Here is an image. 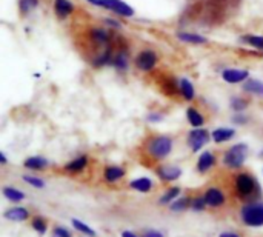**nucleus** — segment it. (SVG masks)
Listing matches in <instances>:
<instances>
[{
    "instance_id": "20",
    "label": "nucleus",
    "mask_w": 263,
    "mask_h": 237,
    "mask_svg": "<svg viewBox=\"0 0 263 237\" xmlns=\"http://www.w3.org/2000/svg\"><path fill=\"white\" fill-rule=\"evenodd\" d=\"M23 167L31 171H43L49 167V162L42 156H31L23 162Z\"/></svg>"
},
{
    "instance_id": "30",
    "label": "nucleus",
    "mask_w": 263,
    "mask_h": 237,
    "mask_svg": "<svg viewBox=\"0 0 263 237\" xmlns=\"http://www.w3.org/2000/svg\"><path fill=\"white\" fill-rule=\"evenodd\" d=\"M191 202H193V199H190V197H177V199L170 205V210L174 211V213H182V211L191 208Z\"/></svg>"
},
{
    "instance_id": "4",
    "label": "nucleus",
    "mask_w": 263,
    "mask_h": 237,
    "mask_svg": "<svg viewBox=\"0 0 263 237\" xmlns=\"http://www.w3.org/2000/svg\"><path fill=\"white\" fill-rule=\"evenodd\" d=\"M242 222L251 228L263 227V202H248L240 210Z\"/></svg>"
},
{
    "instance_id": "32",
    "label": "nucleus",
    "mask_w": 263,
    "mask_h": 237,
    "mask_svg": "<svg viewBox=\"0 0 263 237\" xmlns=\"http://www.w3.org/2000/svg\"><path fill=\"white\" fill-rule=\"evenodd\" d=\"M22 179H23V182H25V184H28L29 187H32V188H37V190H43V188L46 187L45 180H43V179H40V177H37V176L23 174V176H22Z\"/></svg>"
},
{
    "instance_id": "31",
    "label": "nucleus",
    "mask_w": 263,
    "mask_h": 237,
    "mask_svg": "<svg viewBox=\"0 0 263 237\" xmlns=\"http://www.w3.org/2000/svg\"><path fill=\"white\" fill-rule=\"evenodd\" d=\"M71 225L74 227V230L76 231H79V233H82L83 236L86 237H96V231L88 225V224H85V222H82V221H79V219H72L71 221Z\"/></svg>"
},
{
    "instance_id": "35",
    "label": "nucleus",
    "mask_w": 263,
    "mask_h": 237,
    "mask_svg": "<svg viewBox=\"0 0 263 237\" xmlns=\"http://www.w3.org/2000/svg\"><path fill=\"white\" fill-rule=\"evenodd\" d=\"M233 123L234 125H239V126H243V125H247V123H250V117L248 116H245L243 113H236L234 116H233Z\"/></svg>"
},
{
    "instance_id": "3",
    "label": "nucleus",
    "mask_w": 263,
    "mask_h": 237,
    "mask_svg": "<svg viewBox=\"0 0 263 237\" xmlns=\"http://www.w3.org/2000/svg\"><path fill=\"white\" fill-rule=\"evenodd\" d=\"M88 3L97 6V8H102V9H106L109 12H114L116 15L119 17H123V19H129V17H134L136 11L134 8L123 2V0H86Z\"/></svg>"
},
{
    "instance_id": "2",
    "label": "nucleus",
    "mask_w": 263,
    "mask_h": 237,
    "mask_svg": "<svg viewBox=\"0 0 263 237\" xmlns=\"http://www.w3.org/2000/svg\"><path fill=\"white\" fill-rule=\"evenodd\" d=\"M248 145L247 143H236L230 147L223 154V165L230 170H239L245 165L248 157Z\"/></svg>"
},
{
    "instance_id": "14",
    "label": "nucleus",
    "mask_w": 263,
    "mask_h": 237,
    "mask_svg": "<svg viewBox=\"0 0 263 237\" xmlns=\"http://www.w3.org/2000/svg\"><path fill=\"white\" fill-rule=\"evenodd\" d=\"M216 163H217L216 154H214L213 151H203V153L199 156V160H197L196 168H197V171H199L200 174H206V173H210V171L216 167Z\"/></svg>"
},
{
    "instance_id": "37",
    "label": "nucleus",
    "mask_w": 263,
    "mask_h": 237,
    "mask_svg": "<svg viewBox=\"0 0 263 237\" xmlns=\"http://www.w3.org/2000/svg\"><path fill=\"white\" fill-rule=\"evenodd\" d=\"M103 22H105V23H106V26H108L109 29H112V31H116V29H120V28H122V23H120L117 19L105 17V19H103Z\"/></svg>"
},
{
    "instance_id": "11",
    "label": "nucleus",
    "mask_w": 263,
    "mask_h": 237,
    "mask_svg": "<svg viewBox=\"0 0 263 237\" xmlns=\"http://www.w3.org/2000/svg\"><path fill=\"white\" fill-rule=\"evenodd\" d=\"M156 173L162 182H176L182 177V168L177 165H160Z\"/></svg>"
},
{
    "instance_id": "41",
    "label": "nucleus",
    "mask_w": 263,
    "mask_h": 237,
    "mask_svg": "<svg viewBox=\"0 0 263 237\" xmlns=\"http://www.w3.org/2000/svg\"><path fill=\"white\" fill-rule=\"evenodd\" d=\"M122 237H139L137 234H134L133 231H122V234H120Z\"/></svg>"
},
{
    "instance_id": "22",
    "label": "nucleus",
    "mask_w": 263,
    "mask_h": 237,
    "mask_svg": "<svg viewBox=\"0 0 263 237\" xmlns=\"http://www.w3.org/2000/svg\"><path fill=\"white\" fill-rule=\"evenodd\" d=\"M160 88H162L163 94H165V96H168V97L180 96V93H179V79H173V77L162 79Z\"/></svg>"
},
{
    "instance_id": "25",
    "label": "nucleus",
    "mask_w": 263,
    "mask_h": 237,
    "mask_svg": "<svg viewBox=\"0 0 263 237\" xmlns=\"http://www.w3.org/2000/svg\"><path fill=\"white\" fill-rule=\"evenodd\" d=\"M40 5V0H17V8H18V14L22 17L29 15L31 12H34Z\"/></svg>"
},
{
    "instance_id": "39",
    "label": "nucleus",
    "mask_w": 263,
    "mask_h": 237,
    "mask_svg": "<svg viewBox=\"0 0 263 237\" xmlns=\"http://www.w3.org/2000/svg\"><path fill=\"white\" fill-rule=\"evenodd\" d=\"M143 237H165V234L157 231V230H148V231H145V236Z\"/></svg>"
},
{
    "instance_id": "5",
    "label": "nucleus",
    "mask_w": 263,
    "mask_h": 237,
    "mask_svg": "<svg viewBox=\"0 0 263 237\" xmlns=\"http://www.w3.org/2000/svg\"><path fill=\"white\" fill-rule=\"evenodd\" d=\"M236 193L240 199H251L260 190L257 180L250 173H240L236 176Z\"/></svg>"
},
{
    "instance_id": "12",
    "label": "nucleus",
    "mask_w": 263,
    "mask_h": 237,
    "mask_svg": "<svg viewBox=\"0 0 263 237\" xmlns=\"http://www.w3.org/2000/svg\"><path fill=\"white\" fill-rule=\"evenodd\" d=\"M76 5L71 0H54L52 3V9L54 14L59 20H66L68 17H71L76 12Z\"/></svg>"
},
{
    "instance_id": "27",
    "label": "nucleus",
    "mask_w": 263,
    "mask_h": 237,
    "mask_svg": "<svg viewBox=\"0 0 263 237\" xmlns=\"http://www.w3.org/2000/svg\"><path fill=\"white\" fill-rule=\"evenodd\" d=\"M2 193H3V196H5V199H8V200L12 202V204H18V202H22V200L25 199V193L20 191V190L15 188V187H3Z\"/></svg>"
},
{
    "instance_id": "29",
    "label": "nucleus",
    "mask_w": 263,
    "mask_h": 237,
    "mask_svg": "<svg viewBox=\"0 0 263 237\" xmlns=\"http://www.w3.org/2000/svg\"><path fill=\"white\" fill-rule=\"evenodd\" d=\"M180 193L182 190L179 187H171L165 191V194L159 199V204L160 205H171L177 197H180Z\"/></svg>"
},
{
    "instance_id": "21",
    "label": "nucleus",
    "mask_w": 263,
    "mask_h": 237,
    "mask_svg": "<svg viewBox=\"0 0 263 237\" xmlns=\"http://www.w3.org/2000/svg\"><path fill=\"white\" fill-rule=\"evenodd\" d=\"M242 89H243L247 94L257 96V97H263V80H259V79H251V77H250L247 82H243Z\"/></svg>"
},
{
    "instance_id": "17",
    "label": "nucleus",
    "mask_w": 263,
    "mask_h": 237,
    "mask_svg": "<svg viewBox=\"0 0 263 237\" xmlns=\"http://www.w3.org/2000/svg\"><path fill=\"white\" fill-rule=\"evenodd\" d=\"M126 174V170L123 167L119 165H108L103 171V179L108 184H116L119 180H122Z\"/></svg>"
},
{
    "instance_id": "9",
    "label": "nucleus",
    "mask_w": 263,
    "mask_h": 237,
    "mask_svg": "<svg viewBox=\"0 0 263 237\" xmlns=\"http://www.w3.org/2000/svg\"><path fill=\"white\" fill-rule=\"evenodd\" d=\"M222 79L228 85H237L243 83L250 79V71L243 68H225L222 71Z\"/></svg>"
},
{
    "instance_id": "16",
    "label": "nucleus",
    "mask_w": 263,
    "mask_h": 237,
    "mask_svg": "<svg viewBox=\"0 0 263 237\" xmlns=\"http://www.w3.org/2000/svg\"><path fill=\"white\" fill-rule=\"evenodd\" d=\"M236 136V130L234 128H230V126H220V128H216L211 131V137H213V142L214 143H225V142H230L231 139H234Z\"/></svg>"
},
{
    "instance_id": "8",
    "label": "nucleus",
    "mask_w": 263,
    "mask_h": 237,
    "mask_svg": "<svg viewBox=\"0 0 263 237\" xmlns=\"http://www.w3.org/2000/svg\"><path fill=\"white\" fill-rule=\"evenodd\" d=\"M111 66L119 72H126L129 68V49L126 45H119L114 51Z\"/></svg>"
},
{
    "instance_id": "24",
    "label": "nucleus",
    "mask_w": 263,
    "mask_h": 237,
    "mask_svg": "<svg viewBox=\"0 0 263 237\" xmlns=\"http://www.w3.org/2000/svg\"><path fill=\"white\" fill-rule=\"evenodd\" d=\"M154 184L149 177H139V179H134L129 182V188L137 191V193H149L153 190Z\"/></svg>"
},
{
    "instance_id": "19",
    "label": "nucleus",
    "mask_w": 263,
    "mask_h": 237,
    "mask_svg": "<svg viewBox=\"0 0 263 237\" xmlns=\"http://www.w3.org/2000/svg\"><path fill=\"white\" fill-rule=\"evenodd\" d=\"M186 119H188V123L193 128H202L205 125V122H206L205 114L200 110L194 108V106H188L186 108Z\"/></svg>"
},
{
    "instance_id": "1",
    "label": "nucleus",
    "mask_w": 263,
    "mask_h": 237,
    "mask_svg": "<svg viewBox=\"0 0 263 237\" xmlns=\"http://www.w3.org/2000/svg\"><path fill=\"white\" fill-rule=\"evenodd\" d=\"M174 148V140L170 136L165 134H156L151 136L146 142V151L154 160H163L166 159Z\"/></svg>"
},
{
    "instance_id": "28",
    "label": "nucleus",
    "mask_w": 263,
    "mask_h": 237,
    "mask_svg": "<svg viewBox=\"0 0 263 237\" xmlns=\"http://www.w3.org/2000/svg\"><path fill=\"white\" fill-rule=\"evenodd\" d=\"M250 106V100L247 97H242V96H233L230 99V108L234 111V113H243L245 110H248Z\"/></svg>"
},
{
    "instance_id": "40",
    "label": "nucleus",
    "mask_w": 263,
    "mask_h": 237,
    "mask_svg": "<svg viewBox=\"0 0 263 237\" xmlns=\"http://www.w3.org/2000/svg\"><path fill=\"white\" fill-rule=\"evenodd\" d=\"M0 163H2V165H6V163H8V159H6V156H5L3 151H0Z\"/></svg>"
},
{
    "instance_id": "6",
    "label": "nucleus",
    "mask_w": 263,
    "mask_h": 237,
    "mask_svg": "<svg viewBox=\"0 0 263 237\" xmlns=\"http://www.w3.org/2000/svg\"><path fill=\"white\" fill-rule=\"evenodd\" d=\"M159 54L151 49V48H145L142 51H139L134 57V65L139 71L142 72H151L156 69V66L159 65Z\"/></svg>"
},
{
    "instance_id": "10",
    "label": "nucleus",
    "mask_w": 263,
    "mask_h": 237,
    "mask_svg": "<svg viewBox=\"0 0 263 237\" xmlns=\"http://www.w3.org/2000/svg\"><path fill=\"white\" fill-rule=\"evenodd\" d=\"M176 37L179 42L186 43V45H193V46H203L210 42L208 37L202 35L200 32H193V31H177Z\"/></svg>"
},
{
    "instance_id": "33",
    "label": "nucleus",
    "mask_w": 263,
    "mask_h": 237,
    "mask_svg": "<svg viewBox=\"0 0 263 237\" xmlns=\"http://www.w3.org/2000/svg\"><path fill=\"white\" fill-rule=\"evenodd\" d=\"M32 230H34V231H37L39 234H46V231H48V225H46V222H45L43 219L35 217V219L32 221Z\"/></svg>"
},
{
    "instance_id": "15",
    "label": "nucleus",
    "mask_w": 263,
    "mask_h": 237,
    "mask_svg": "<svg viewBox=\"0 0 263 237\" xmlns=\"http://www.w3.org/2000/svg\"><path fill=\"white\" fill-rule=\"evenodd\" d=\"M179 93H180V97L185 102H193L196 99V88H194L193 82L188 77H180L179 79Z\"/></svg>"
},
{
    "instance_id": "43",
    "label": "nucleus",
    "mask_w": 263,
    "mask_h": 237,
    "mask_svg": "<svg viewBox=\"0 0 263 237\" xmlns=\"http://www.w3.org/2000/svg\"><path fill=\"white\" fill-rule=\"evenodd\" d=\"M259 157H263V150L260 151V153H259Z\"/></svg>"
},
{
    "instance_id": "44",
    "label": "nucleus",
    "mask_w": 263,
    "mask_h": 237,
    "mask_svg": "<svg viewBox=\"0 0 263 237\" xmlns=\"http://www.w3.org/2000/svg\"><path fill=\"white\" fill-rule=\"evenodd\" d=\"M85 237H86V236H85Z\"/></svg>"
},
{
    "instance_id": "38",
    "label": "nucleus",
    "mask_w": 263,
    "mask_h": 237,
    "mask_svg": "<svg viewBox=\"0 0 263 237\" xmlns=\"http://www.w3.org/2000/svg\"><path fill=\"white\" fill-rule=\"evenodd\" d=\"M51 237H72V236H71V233H69L66 228H63V227H55V228L52 230V233H51Z\"/></svg>"
},
{
    "instance_id": "42",
    "label": "nucleus",
    "mask_w": 263,
    "mask_h": 237,
    "mask_svg": "<svg viewBox=\"0 0 263 237\" xmlns=\"http://www.w3.org/2000/svg\"><path fill=\"white\" fill-rule=\"evenodd\" d=\"M219 237H240L237 233H222Z\"/></svg>"
},
{
    "instance_id": "36",
    "label": "nucleus",
    "mask_w": 263,
    "mask_h": 237,
    "mask_svg": "<svg viewBox=\"0 0 263 237\" xmlns=\"http://www.w3.org/2000/svg\"><path fill=\"white\" fill-rule=\"evenodd\" d=\"M206 207H208V205H206V202H205V197H196V199H193V202H191L193 211H203Z\"/></svg>"
},
{
    "instance_id": "34",
    "label": "nucleus",
    "mask_w": 263,
    "mask_h": 237,
    "mask_svg": "<svg viewBox=\"0 0 263 237\" xmlns=\"http://www.w3.org/2000/svg\"><path fill=\"white\" fill-rule=\"evenodd\" d=\"M163 120H165V114L160 111H149L146 114V122H149V123H160Z\"/></svg>"
},
{
    "instance_id": "7",
    "label": "nucleus",
    "mask_w": 263,
    "mask_h": 237,
    "mask_svg": "<svg viewBox=\"0 0 263 237\" xmlns=\"http://www.w3.org/2000/svg\"><path fill=\"white\" fill-rule=\"evenodd\" d=\"M213 140L211 134L208 130L205 128H194L188 133V137H186V145L190 147L191 153L197 154L200 150H203L210 142Z\"/></svg>"
},
{
    "instance_id": "18",
    "label": "nucleus",
    "mask_w": 263,
    "mask_h": 237,
    "mask_svg": "<svg viewBox=\"0 0 263 237\" xmlns=\"http://www.w3.org/2000/svg\"><path fill=\"white\" fill-rule=\"evenodd\" d=\"M88 162H89L88 156H79V157L69 160V162L63 167V170H65L66 173H69V174H79V173H82V171L88 167Z\"/></svg>"
},
{
    "instance_id": "13",
    "label": "nucleus",
    "mask_w": 263,
    "mask_h": 237,
    "mask_svg": "<svg viewBox=\"0 0 263 237\" xmlns=\"http://www.w3.org/2000/svg\"><path fill=\"white\" fill-rule=\"evenodd\" d=\"M203 197H205L206 205H208V207H211V208L223 207V205H225V202H227V197H225L223 191H222L220 188H217V187H211V188H208Z\"/></svg>"
},
{
    "instance_id": "26",
    "label": "nucleus",
    "mask_w": 263,
    "mask_h": 237,
    "mask_svg": "<svg viewBox=\"0 0 263 237\" xmlns=\"http://www.w3.org/2000/svg\"><path fill=\"white\" fill-rule=\"evenodd\" d=\"M240 42L243 45H248V46L254 48L256 51L263 52V35H259V34H245V35L240 37Z\"/></svg>"
},
{
    "instance_id": "23",
    "label": "nucleus",
    "mask_w": 263,
    "mask_h": 237,
    "mask_svg": "<svg viewBox=\"0 0 263 237\" xmlns=\"http://www.w3.org/2000/svg\"><path fill=\"white\" fill-rule=\"evenodd\" d=\"M5 219L12 221V222H23L29 217V211L23 207H12L5 211Z\"/></svg>"
}]
</instances>
